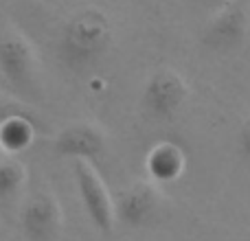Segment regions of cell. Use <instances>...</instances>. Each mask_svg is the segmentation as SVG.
<instances>
[{"mask_svg":"<svg viewBox=\"0 0 250 241\" xmlns=\"http://www.w3.org/2000/svg\"><path fill=\"white\" fill-rule=\"evenodd\" d=\"M250 26L248 11L242 2H226L211 16L202 31V44L211 51H235L246 40Z\"/></svg>","mask_w":250,"mask_h":241,"instance_id":"5b68a950","label":"cell"},{"mask_svg":"<svg viewBox=\"0 0 250 241\" xmlns=\"http://www.w3.org/2000/svg\"><path fill=\"white\" fill-rule=\"evenodd\" d=\"M53 149L60 158L92 162L105 151V134L92 123H73L53 136Z\"/></svg>","mask_w":250,"mask_h":241,"instance_id":"ba28073f","label":"cell"},{"mask_svg":"<svg viewBox=\"0 0 250 241\" xmlns=\"http://www.w3.org/2000/svg\"><path fill=\"white\" fill-rule=\"evenodd\" d=\"M117 221L127 228H145L158 217L160 213V193L154 184L136 182L121 191L114 200Z\"/></svg>","mask_w":250,"mask_h":241,"instance_id":"52a82bcc","label":"cell"},{"mask_svg":"<svg viewBox=\"0 0 250 241\" xmlns=\"http://www.w3.org/2000/svg\"><path fill=\"white\" fill-rule=\"evenodd\" d=\"M237 147L239 154L250 162V117L244 119L242 127H239V136H237Z\"/></svg>","mask_w":250,"mask_h":241,"instance_id":"7c38bea8","label":"cell"},{"mask_svg":"<svg viewBox=\"0 0 250 241\" xmlns=\"http://www.w3.org/2000/svg\"><path fill=\"white\" fill-rule=\"evenodd\" d=\"M0 75L18 95H33L38 88L35 53L16 31L0 35Z\"/></svg>","mask_w":250,"mask_h":241,"instance_id":"277c9868","label":"cell"},{"mask_svg":"<svg viewBox=\"0 0 250 241\" xmlns=\"http://www.w3.org/2000/svg\"><path fill=\"white\" fill-rule=\"evenodd\" d=\"M189 99V83L173 68H158L149 75L141 92V108L156 123H171Z\"/></svg>","mask_w":250,"mask_h":241,"instance_id":"7a4b0ae2","label":"cell"},{"mask_svg":"<svg viewBox=\"0 0 250 241\" xmlns=\"http://www.w3.org/2000/svg\"><path fill=\"white\" fill-rule=\"evenodd\" d=\"M193 2H200V0H193Z\"/></svg>","mask_w":250,"mask_h":241,"instance_id":"4fadbf2b","label":"cell"},{"mask_svg":"<svg viewBox=\"0 0 250 241\" xmlns=\"http://www.w3.org/2000/svg\"><path fill=\"white\" fill-rule=\"evenodd\" d=\"M73 173L79 200H82V206L90 224L101 235H110L117 226V213H114V200L105 182L101 180V176L92 167L90 160H75Z\"/></svg>","mask_w":250,"mask_h":241,"instance_id":"3957f363","label":"cell"},{"mask_svg":"<svg viewBox=\"0 0 250 241\" xmlns=\"http://www.w3.org/2000/svg\"><path fill=\"white\" fill-rule=\"evenodd\" d=\"M26 182V169L22 162L9 158L0 162V202H11Z\"/></svg>","mask_w":250,"mask_h":241,"instance_id":"30bf717a","label":"cell"},{"mask_svg":"<svg viewBox=\"0 0 250 241\" xmlns=\"http://www.w3.org/2000/svg\"><path fill=\"white\" fill-rule=\"evenodd\" d=\"M62 211L53 193H35L20 211V230L26 241H57Z\"/></svg>","mask_w":250,"mask_h":241,"instance_id":"8992f818","label":"cell"},{"mask_svg":"<svg viewBox=\"0 0 250 241\" xmlns=\"http://www.w3.org/2000/svg\"><path fill=\"white\" fill-rule=\"evenodd\" d=\"M145 167L151 180L160 182V184L176 182L185 173L187 167L185 151H182L180 145H176L171 141H160L149 149V154L145 158Z\"/></svg>","mask_w":250,"mask_h":241,"instance_id":"9c48e42d","label":"cell"},{"mask_svg":"<svg viewBox=\"0 0 250 241\" xmlns=\"http://www.w3.org/2000/svg\"><path fill=\"white\" fill-rule=\"evenodd\" d=\"M29 110L31 108H26V105L20 103V101L7 99V97L0 95V125H2L7 119L16 117V114H22V112H29Z\"/></svg>","mask_w":250,"mask_h":241,"instance_id":"8fae6325","label":"cell"},{"mask_svg":"<svg viewBox=\"0 0 250 241\" xmlns=\"http://www.w3.org/2000/svg\"><path fill=\"white\" fill-rule=\"evenodd\" d=\"M114 42V29L108 13L97 7L75 11L62 24L55 44L57 61L64 70L82 75L95 68L110 53Z\"/></svg>","mask_w":250,"mask_h":241,"instance_id":"6da1fadb","label":"cell"}]
</instances>
